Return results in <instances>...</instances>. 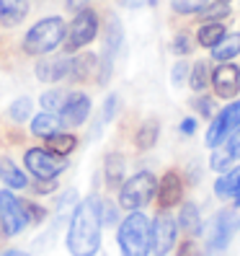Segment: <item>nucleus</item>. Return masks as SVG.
<instances>
[{"label": "nucleus", "instance_id": "obj_1", "mask_svg": "<svg viewBox=\"0 0 240 256\" xmlns=\"http://www.w3.org/2000/svg\"><path fill=\"white\" fill-rule=\"evenodd\" d=\"M101 202L96 197L83 200L70 218L67 228V248L72 256H96L101 248Z\"/></svg>", "mask_w": 240, "mask_h": 256}, {"label": "nucleus", "instance_id": "obj_2", "mask_svg": "<svg viewBox=\"0 0 240 256\" xmlns=\"http://www.w3.org/2000/svg\"><path fill=\"white\" fill-rule=\"evenodd\" d=\"M119 251L122 256H147L153 251V222L145 212L132 210V212L119 222Z\"/></svg>", "mask_w": 240, "mask_h": 256}, {"label": "nucleus", "instance_id": "obj_3", "mask_svg": "<svg viewBox=\"0 0 240 256\" xmlns=\"http://www.w3.org/2000/svg\"><path fill=\"white\" fill-rule=\"evenodd\" d=\"M65 34H67V26H65V21L59 16L41 18V21H36L26 32V36H23V52L34 54V57L49 54L52 50H57L59 44H62Z\"/></svg>", "mask_w": 240, "mask_h": 256}, {"label": "nucleus", "instance_id": "obj_4", "mask_svg": "<svg viewBox=\"0 0 240 256\" xmlns=\"http://www.w3.org/2000/svg\"><path fill=\"white\" fill-rule=\"evenodd\" d=\"M158 192V178L155 174L150 171H140L134 174L132 178H127V182L122 184V189H119V204H122L124 210H142L147 207L150 202H153Z\"/></svg>", "mask_w": 240, "mask_h": 256}, {"label": "nucleus", "instance_id": "obj_5", "mask_svg": "<svg viewBox=\"0 0 240 256\" xmlns=\"http://www.w3.org/2000/svg\"><path fill=\"white\" fill-rule=\"evenodd\" d=\"M31 222L28 218L26 202H21L13 192L0 189V225H3L5 236H18L26 230V225Z\"/></svg>", "mask_w": 240, "mask_h": 256}, {"label": "nucleus", "instance_id": "obj_6", "mask_svg": "<svg viewBox=\"0 0 240 256\" xmlns=\"http://www.w3.org/2000/svg\"><path fill=\"white\" fill-rule=\"evenodd\" d=\"M23 163H26L28 174H34L36 178H54V176H59L67 168V158L54 153V150H49V148L47 150H44V148L26 150Z\"/></svg>", "mask_w": 240, "mask_h": 256}, {"label": "nucleus", "instance_id": "obj_7", "mask_svg": "<svg viewBox=\"0 0 240 256\" xmlns=\"http://www.w3.org/2000/svg\"><path fill=\"white\" fill-rule=\"evenodd\" d=\"M98 34V16L91 8H83L78 16L72 18V24L67 26V34H65V52H75L91 44Z\"/></svg>", "mask_w": 240, "mask_h": 256}, {"label": "nucleus", "instance_id": "obj_8", "mask_svg": "<svg viewBox=\"0 0 240 256\" xmlns=\"http://www.w3.org/2000/svg\"><path fill=\"white\" fill-rule=\"evenodd\" d=\"M240 130V101H233L230 106H225L207 130V145L220 148L225 140H230L233 134Z\"/></svg>", "mask_w": 240, "mask_h": 256}, {"label": "nucleus", "instance_id": "obj_9", "mask_svg": "<svg viewBox=\"0 0 240 256\" xmlns=\"http://www.w3.org/2000/svg\"><path fill=\"white\" fill-rule=\"evenodd\" d=\"M176 233H178V222L168 210H160L155 222H153V251L155 256H166L173 244H176Z\"/></svg>", "mask_w": 240, "mask_h": 256}, {"label": "nucleus", "instance_id": "obj_10", "mask_svg": "<svg viewBox=\"0 0 240 256\" xmlns=\"http://www.w3.org/2000/svg\"><path fill=\"white\" fill-rule=\"evenodd\" d=\"M238 228V215L233 210H222V212L215 218V225H212V236H209V248L212 251H222L228 248L230 238Z\"/></svg>", "mask_w": 240, "mask_h": 256}, {"label": "nucleus", "instance_id": "obj_11", "mask_svg": "<svg viewBox=\"0 0 240 256\" xmlns=\"http://www.w3.org/2000/svg\"><path fill=\"white\" fill-rule=\"evenodd\" d=\"M212 86L220 98H235L240 91V70L230 62H222L212 72Z\"/></svg>", "mask_w": 240, "mask_h": 256}, {"label": "nucleus", "instance_id": "obj_12", "mask_svg": "<svg viewBox=\"0 0 240 256\" xmlns=\"http://www.w3.org/2000/svg\"><path fill=\"white\" fill-rule=\"evenodd\" d=\"M59 114H62V124L80 127L88 119V114H91V98L85 94H67L65 106L59 109Z\"/></svg>", "mask_w": 240, "mask_h": 256}, {"label": "nucleus", "instance_id": "obj_13", "mask_svg": "<svg viewBox=\"0 0 240 256\" xmlns=\"http://www.w3.org/2000/svg\"><path fill=\"white\" fill-rule=\"evenodd\" d=\"M184 197V184H181V176L176 171H168L166 176L158 182V202H160V210H168L173 204H178Z\"/></svg>", "mask_w": 240, "mask_h": 256}, {"label": "nucleus", "instance_id": "obj_14", "mask_svg": "<svg viewBox=\"0 0 240 256\" xmlns=\"http://www.w3.org/2000/svg\"><path fill=\"white\" fill-rule=\"evenodd\" d=\"M70 57H44L36 65V78L44 83H57L70 75Z\"/></svg>", "mask_w": 240, "mask_h": 256}, {"label": "nucleus", "instance_id": "obj_15", "mask_svg": "<svg viewBox=\"0 0 240 256\" xmlns=\"http://www.w3.org/2000/svg\"><path fill=\"white\" fill-rule=\"evenodd\" d=\"M122 47V26H119L116 18L109 21V28H106V50H103V65H101V83L109 80V72H111V62L114 57Z\"/></svg>", "mask_w": 240, "mask_h": 256}, {"label": "nucleus", "instance_id": "obj_16", "mask_svg": "<svg viewBox=\"0 0 240 256\" xmlns=\"http://www.w3.org/2000/svg\"><path fill=\"white\" fill-rule=\"evenodd\" d=\"M28 16V0H0V24L18 26Z\"/></svg>", "mask_w": 240, "mask_h": 256}, {"label": "nucleus", "instance_id": "obj_17", "mask_svg": "<svg viewBox=\"0 0 240 256\" xmlns=\"http://www.w3.org/2000/svg\"><path fill=\"white\" fill-rule=\"evenodd\" d=\"M62 130V119H59L54 112H41L31 119V132L36 134V138H52L54 132Z\"/></svg>", "mask_w": 240, "mask_h": 256}, {"label": "nucleus", "instance_id": "obj_18", "mask_svg": "<svg viewBox=\"0 0 240 256\" xmlns=\"http://www.w3.org/2000/svg\"><path fill=\"white\" fill-rule=\"evenodd\" d=\"M215 192H217V197H233L240 202V166L238 168H230L225 176L217 178V184H215Z\"/></svg>", "mask_w": 240, "mask_h": 256}, {"label": "nucleus", "instance_id": "obj_19", "mask_svg": "<svg viewBox=\"0 0 240 256\" xmlns=\"http://www.w3.org/2000/svg\"><path fill=\"white\" fill-rule=\"evenodd\" d=\"M238 54H240V34H225L222 42H217L212 47V57L217 62H230Z\"/></svg>", "mask_w": 240, "mask_h": 256}, {"label": "nucleus", "instance_id": "obj_20", "mask_svg": "<svg viewBox=\"0 0 240 256\" xmlns=\"http://www.w3.org/2000/svg\"><path fill=\"white\" fill-rule=\"evenodd\" d=\"M178 228H184L186 233H199L202 230L199 207L194 202H184L181 204V212H178Z\"/></svg>", "mask_w": 240, "mask_h": 256}, {"label": "nucleus", "instance_id": "obj_21", "mask_svg": "<svg viewBox=\"0 0 240 256\" xmlns=\"http://www.w3.org/2000/svg\"><path fill=\"white\" fill-rule=\"evenodd\" d=\"M0 178H3L10 189H23L28 184V178L21 174V168H16L13 160H8V158H0Z\"/></svg>", "mask_w": 240, "mask_h": 256}, {"label": "nucleus", "instance_id": "obj_22", "mask_svg": "<svg viewBox=\"0 0 240 256\" xmlns=\"http://www.w3.org/2000/svg\"><path fill=\"white\" fill-rule=\"evenodd\" d=\"M225 34H228V32H225V26H222V24H217V21H207V24L199 28L197 42L202 44V47L212 50L217 42H222V36H225Z\"/></svg>", "mask_w": 240, "mask_h": 256}, {"label": "nucleus", "instance_id": "obj_23", "mask_svg": "<svg viewBox=\"0 0 240 256\" xmlns=\"http://www.w3.org/2000/svg\"><path fill=\"white\" fill-rule=\"evenodd\" d=\"M158 132H160V127H158V122H145L140 130H137V134H134V145H137L140 150H150L155 142H158Z\"/></svg>", "mask_w": 240, "mask_h": 256}, {"label": "nucleus", "instance_id": "obj_24", "mask_svg": "<svg viewBox=\"0 0 240 256\" xmlns=\"http://www.w3.org/2000/svg\"><path fill=\"white\" fill-rule=\"evenodd\" d=\"M75 145H78V140H75V134H70V132H54L52 138H47V148L59 153V156L72 153Z\"/></svg>", "mask_w": 240, "mask_h": 256}, {"label": "nucleus", "instance_id": "obj_25", "mask_svg": "<svg viewBox=\"0 0 240 256\" xmlns=\"http://www.w3.org/2000/svg\"><path fill=\"white\" fill-rule=\"evenodd\" d=\"M93 65H96V57H93V54L75 57L72 62H70V78H72V80L88 78V75H91V70H93Z\"/></svg>", "mask_w": 240, "mask_h": 256}, {"label": "nucleus", "instance_id": "obj_26", "mask_svg": "<svg viewBox=\"0 0 240 256\" xmlns=\"http://www.w3.org/2000/svg\"><path fill=\"white\" fill-rule=\"evenodd\" d=\"M106 178H109V186L122 184V178H124V160H122V156H109L106 158Z\"/></svg>", "mask_w": 240, "mask_h": 256}, {"label": "nucleus", "instance_id": "obj_27", "mask_svg": "<svg viewBox=\"0 0 240 256\" xmlns=\"http://www.w3.org/2000/svg\"><path fill=\"white\" fill-rule=\"evenodd\" d=\"M8 116L13 119V122H26V119L31 116V98H26V96L16 98L8 109Z\"/></svg>", "mask_w": 240, "mask_h": 256}, {"label": "nucleus", "instance_id": "obj_28", "mask_svg": "<svg viewBox=\"0 0 240 256\" xmlns=\"http://www.w3.org/2000/svg\"><path fill=\"white\" fill-rule=\"evenodd\" d=\"M209 80H212V78H209V70H207V65H204V62H197V65L191 68L189 83H191V88H194V91H204Z\"/></svg>", "mask_w": 240, "mask_h": 256}, {"label": "nucleus", "instance_id": "obj_29", "mask_svg": "<svg viewBox=\"0 0 240 256\" xmlns=\"http://www.w3.org/2000/svg\"><path fill=\"white\" fill-rule=\"evenodd\" d=\"M65 98H67V94H62V91H47L41 96V109L44 112H59L65 106Z\"/></svg>", "mask_w": 240, "mask_h": 256}, {"label": "nucleus", "instance_id": "obj_30", "mask_svg": "<svg viewBox=\"0 0 240 256\" xmlns=\"http://www.w3.org/2000/svg\"><path fill=\"white\" fill-rule=\"evenodd\" d=\"M207 8V0H173L176 13H202Z\"/></svg>", "mask_w": 240, "mask_h": 256}, {"label": "nucleus", "instance_id": "obj_31", "mask_svg": "<svg viewBox=\"0 0 240 256\" xmlns=\"http://www.w3.org/2000/svg\"><path fill=\"white\" fill-rule=\"evenodd\" d=\"M199 16H204L207 21H217V18H228L230 16V8L225 6V0H220L217 6H207Z\"/></svg>", "mask_w": 240, "mask_h": 256}, {"label": "nucleus", "instance_id": "obj_32", "mask_svg": "<svg viewBox=\"0 0 240 256\" xmlns=\"http://www.w3.org/2000/svg\"><path fill=\"white\" fill-rule=\"evenodd\" d=\"M116 106H119V98H116V96H109V98H106V106H103V112H101V124H106L109 119L114 116Z\"/></svg>", "mask_w": 240, "mask_h": 256}, {"label": "nucleus", "instance_id": "obj_33", "mask_svg": "<svg viewBox=\"0 0 240 256\" xmlns=\"http://www.w3.org/2000/svg\"><path fill=\"white\" fill-rule=\"evenodd\" d=\"M230 160H233V156L228 153V150H225V153H215L212 156V168L215 171H225L230 166Z\"/></svg>", "mask_w": 240, "mask_h": 256}, {"label": "nucleus", "instance_id": "obj_34", "mask_svg": "<svg viewBox=\"0 0 240 256\" xmlns=\"http://www.w3.org/2000/svg\"><path fill=\"white\" fill-rule=\"evenodd\" d=\"M176 256H202V251L197 246V240H184V244L178 246V254Z\"/></svg>", "mask_w": 240, "mask_h": 256}, {"label": "nucleus", "instance_id": "obj_35", "mask_svg": "<svg viewBox=\"0 0 240 256\" xmlns=\"http://www.w3.org/2000/svg\"><path fill=\"white\" fill-rule=\"evenodd\" d=\"M26 210H28V218H31V222H41L44 218H47V210L34 204V202H26Z\"/></svg>", "mask_w": 240, "mask_h": 256}, {"label": "nucleus", "instance_id": "obj_36", "mask_svg": "<svg viewBox=\"0 0 240 256\" xmlns=\"http://www.w3.org/2000/svg\"><path fill=\"white\" fill-rule=\"evenodd\" d=\"M189 50H191L189 36H186V34H178L176 42H173V52H178V54H189Z\"/></svg>", "mask_w": 240, "mask_h": 256}, {"label": "nucleus", "instance_id": "obj_37", "mask_svg": "<svg viewBox=\"0 0 240 256\" xmlns=\"http://www.w3.org/2000/svg\"><path fill=\"white\" fill-rule=\"evenodd\" d=\"M228 153H230L233 158H240V130L230 138V142H228Z\"/></svg>", "mask_w": 240, "mask_h": 256}, {"label": "nucleus", "instance_id": "obj_38", "mask_svg": "<svg viewBox=\"0 0 240 256\" xmlns=\"http://www.w3.org/2000/svg\"><path fill=\"white\" fill-rule=\"evenodd\" d=\"M186 72H189V65H186V62H178V65L173 68V83L178 86V83L186 78Z\"/></svg>", "mask_w": 240, "mask_h": 256}, {"label": "nucleus", "instance_id": "obj_39", "mask_svg": "<svg viewBox=\"0 0 240 256\" xmlns=\"http://www.w3.org/2000/svg\"><path fill=\"white\" fill-rule=\"evenodd\" d=\"M34 189H36V192H41V194H47V192H52V189H54V182H52V178H39Z\"/></svg>", "mask_w": 240, "mask_h": 256}, {"label": "nucleus", "instance_id": "obj_40", "mask_svg": "<svg viewBox=\"0 0 240 256\" xmlns=\"http://www.w3.org/2000/svg\"><path fill=\"white\" fill-rule=\"evenodd\" d=\"M197 106H199V112H202L204 116H212V98H199Z\"/></svg>", "mask_w": 240, "mask_h": 256}, {"label": "nucleus", "instance_id": "obj_41", "mask_svg": "<svg viewBox=\"0 0 240 256\" xmlns=\"http://www.w3.org/2000/svg\"><path fill=\"white\" fill-rule=\"evenodd\" d=\"M194 130H197V119L189 116V119H184V122H181V132H184V134H191Z\"/></svg>", "mask_w": 240, "mask_h": 256}, {"label": "nucleus", "instance_id": "obj_42", "mask_svg": "<svg viewBox=\"0 0 240 256\" xmlns=\"http://www.w3.org/2000/svg\"><path fill=\"white\" fill-rule=\"evenodd\" d=\"M67 8L75 10V13H80V10L85 8V0H67Z\"/></svg>", "mask_w": 240, "mask_h": 256}, {"label": "nucleus", "instance_id": "obj_43", "mask_svg": "<svg viewBox=\"0 0 240 256\" xmlns=\"http://www.w3.org/2000/svg\"><path fill=\"white\" fill-rule=\"evenodd\" d=\"M0 256H28L26 251H18V248H10V251H3Z\"/></svg>", "mask_w": 240, "mask_h": 256}, {"label": "nucleus", "instance_id": "obj_44", "mask_svg": "<svg viewBox=\"0 0 240 256\" xmlns=\"http://www.w3.org/2000/svg\"><path fill=\"white\" fill-rule=\"evenodd\" d=\"M122 3H124V6H132V8H134V6H142L145 0H122Z\"/></svg>", "mask_w": 240, "mask_h": 256}, {"label": "nucleus", "instance_id": "obj_45", "mask_svg": "<svg viewBox=\"0 0 240 256\" xmlns=\"http://www.w3.org/2000/svg\"><path fill=\"white\" fill-rule=\"evenodd\" d=\"M225 3H228V0H225Z\"/></svg>", "mask_w": 240, "mask_h": 256}]
</instances>
